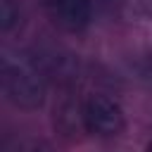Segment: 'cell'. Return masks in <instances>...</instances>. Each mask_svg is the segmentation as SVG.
Segmentation results:
<instances>
[{"instance_id":"cell-1","label":"cell","mask_w":152,"mask_h":152,"mask_svg":"<svg viewBox=\"0 0 152 152\" xmlns=\"http://www.w3.org/2000/svg\"><path fill=\"white\" fill-rule=\"evenodd\" d=\"M0 78H2V93L7 102L26 112L43 107L48 95V78L31 62V57H19V59L2 57Z\"/></svg>"},{"instance_id":"cell-2","label":"cell","mask_w":152,"mask_h":152,"mask_svg":"<svg viewBox=\"0 0 152 152\" xmlns=\"http://www.w3.org/2000/svg\"><path fill=\"white\" fill-rule=\"evenodd\" d=\"M76 119L83 133L93 138H116L126 128V114L114 97L102 93H88L76 104Z\"/></svg>"},{"instance_id":"cell-3","label":"cell","mask_w":152,"mask_h":152,"mask_svg":"<svg viewBox=\"0 0 152 152\" xmlns=\"http://www.w3.org/2000/svg\"><path fill=\"white\" fill-rule=\"evenodd\" d=\"M45 17L66 33H81L90 26L95 5L93 0H38Z\"/></svg>"},{"instance_id":"cell-4","label":"cell","mask_w":152,"mask_h":152,"mask_svg":"<svg viewBox=\"0 0 152 152\" xmlns=\"http://www.w3.org/2000/svg\"><path fill=\"white\" fill-rule=\"evenodd\" d=\"M21 24V5L17 0H0V28L2 33H12Z\"/></svg>"},{"instance_id":"cell-5","label":"cell","mask_w":152,"mask_h":152,"mask_svg":"<svg viewBox=\"0 0 152 152\" xmlns=\"http://www.w3.org/2000/svg\"><path fill=\"white\" fill-rule=\"evenodd\" d=\"M10 152H55L48 142H43V140H33V138H28V140H19V142H14L12 147H10Z\"/></svg>"},{"instance_id":"cell-6","label":"cell","mask_w":152,"mask_h":152,"mask_svg":"<svg viewBox=\"0 0 152 152\" xmlns=\"http://www.w3.org/2000/svg\"><path fill=\"white\" fill-rule=\"evenodd\" d=\"M126 0H93L95 10H102V12H116Z\"/></svg>"},{"instance_id":"cell-7","label":"cell","mask_w":152,"mask_h":152,"mask_svg":"<svg viewBox=\"0 0 152 152\" xmlns=\"http://www.w3.org/2000/svg\"><path fill=\"white\" fill-rule=\"evenodd\" d=\"M147 152H152V140H150V142H147Z\"/></svg>"}]
</instances>
